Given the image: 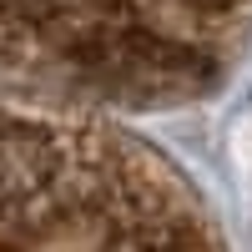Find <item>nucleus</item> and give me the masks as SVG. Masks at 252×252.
Returning <instances> with one entry per match:
<instances>
[{"mask_svg": "<svg viewBox=\"0 0 252 252\" xmlns=\"http://www.w3.org/2000/svg\"><path fill=\"white\" fill-rule=\"evenodd\" d=\"M177 10L202 20V26H227V20H237L247 10V0H177Z\"/></svg>", "mask_w": 252, "mask_h": 252, "instance_id": "obj_1", "label": "nucleus"}]
</instances>
